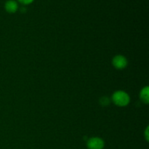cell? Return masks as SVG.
<instances>
[{
    "label": "cell",
    "mask_w": 149,
    "mask_h": 149,
    "mask_svg": "<svg viewBox=\"0 0 149 149\" xmlns=\"http://www.w3.org/2000/svg\"><path fill=\"white\" fill-rule=\"evenodd\" d=\"M113 103L119 106H125L130 103V97L125 92L117 91L112 96Z\"/></svg>",
    "instance_id": "1"
},
{
    "label": "cell",
    "mask_w": 149,
    "mask_h": 149,
    "mask_svg": "<svg viewBox=\"0 0 149 149\" xmlns=\"http://www.w3.org/2000/svg\"><path fill=\"white\" fill-rule=\"evenodd\" d=\"M87 148L89 149H103L104 148V141L100 138H92L87 141Z\"/></svg>",
    "instance_id": "2"
},
{
    "label": "cell",
    "mask_w": 149,
    "mask_h": 149,
    "mask_svg": "<svg viewBox=\"0 0 149 149\" xmlns=\"http://www.w3.org/2000/svg\"><path fill=\"white\" fill-rule=\"evenodd\" d=\"M112 63H113V66L117 68V69H123L127 65V61L122 55H116V56H115L113 58Z\"/></svg>",
    "instance_id": "3"
},
{
    "label": "cell",
    "mask_w": 149,
    "mask_h": 149,
    "mask_svg": "<svg viewBox=\"0 0 149 149\" xmlns=\"http://www.w3.org/2000/svg\"><path fill=\"white\" fill-rule=\"evenodd\" d=\"M4 7H5V10L7 12L10 13H14L17 10L18 5L15 0H8V1H6Z\"/></svg>",
    "instance_id": "4"
},
{
    "label": "cell",
    "mask_w": 149,
    "mask_h": 149,
    "mask_svg": "<svg viewBox=\"0 0 149 149\" xmlns=\"http://www.w3.org/2000/svg\"><path fill=\"white\" fill-rule=\"evenodd\" d=\"M141 98L142 101L145 103H148V87H146L145 88L143 89L141 92Z\"/></svg>",
    "instance_id": "5"
},
{
    "label": "cell",
    "mask_w": 149,
    "mask_h": 149,
    "mask_svg": "<svg viewBox=\"0 0 149 149\" xmlns=\"http://www.w3.org/2000/svg\"><path fill=\"white\" fill-rule=\"evenodd\" d=\"M18 1L23 4H29L31 2H33L34 0H18Z\"/></svg>",
    "instance_id": "6"
},
{
    "label": "cell",
    "mask_w": 149,
    "mask_h": 149,
    "mask_svg": "<svg viewBox=\"0 0 149 149\" xmlns=\"http://www.w3.org/2000/svg\"><path fill=\"white\" fill-rule=\"evenodd\" d=\"M148 128H147V130H146V140H147V141H148Z\"/></svg>",
    "instance_id": "7"
}]
</instances>
